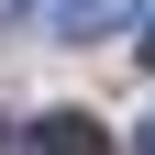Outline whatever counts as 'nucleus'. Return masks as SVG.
Here are the masks:
<instances>
[{
	"label": "nucleus",
	"mask_w": 155,
	"mask_h": 155,
	"mask_svg": "<svg viewBox=\"0 0 155 155\" xmlns=\"http://www.w3.org/2000/svg\"><path fill=\"white\" fill-rule=\"evenodd\" d=\"M22 155H111V133H100V122H78V111H55V122H33Z\"/></svg>",
	"instance_id": "1"
},
{
	"label": "nucleus",
	"mask_w": 155,
	"mask_h": 155,
	"mask_svg": "<svg viewBox=\"0 0 155 155\" xmlns=\"http://www.w3.org/2000/svg\"><path fill=\"white\" fill-rule=\"evenodd\" d=\"M111 22H133V0H67V11H55V33H78V45L111 33Z\"/></svg>",
	"instance_id": "2"
},
{
	"label": "nucleus",
	"mask_w": 155,
	"mask_h": 155,
	"mask_svg": "<svg viewBox=\"0 0 155 155\" xmlns=\"http://www.w3.org/2000/svg\"><path fill=\"white\" fill-rule=\"evenodd\" d=\"M22 11H33V0H0V22H22Z\"/></svg>",
	"instance_id": "3"
},
{
	"label": "nucleus",
	"mask_w": 155,
	"mask_h": 155,
	"mask_svg": "<svg viewBox=\"0 0 155 155\" xmlns=\"http://www.w3.org/2000/svg\"><path fill=\"white\" fill-rule=\"evenodd\" d=\"M133 155H155V122H144V133H133Z\"/></svg>",
	"instance_id": "4"
},
{
	"label": "nucleus",
	"mask_w": 155,
	"mask_h": 155,
	"mask_svg": "<svg viewBox=\"0 0 155 155\" xmlns=\"http://www.w3.org/2000/svg\"><path fill=\"white\" fill-rule=\"evenodd\" d=\"M144 67H155V11H144Z\"/></svg>",
	"instance_id": "5"
}]
</instances>
